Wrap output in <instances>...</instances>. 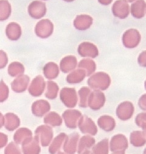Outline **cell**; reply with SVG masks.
Returning <instances> with one entry per match:
<instances>
[{
  "label": "cell",
  "mask_w": 146,
  "mask_h": 154,
  "mask_svg": "<svg viewBox=\"0 0 146 154\" xmlns=\"http://www.w3.org/2000/svg\"><path fill=\"white\" fill-rule=\"evenodd\" d=\"M98 126L106 132L112 131L116 127V122L113 118L108 115H103L98 120Z\"/></svg>",
  "instance_id": "25"
},
{
  "label": "cell",
  "mask_w": 146,
  "mask_h": 154,
  "mask_svg": "<svg viewBox=\"0 0 146 154\" xmlns=\"http://www.w3.org/2000/svg\"><path fill=\"white\" fill-rule=\"evenodd\" d=\"M8 63V56L7 53L0 50V69H3L6 67Z\"/></svg>",
  "instance_id": "41"
},
{
  "label": "cell",
  "mask_w": 146,
  "mask_h": 154,
  "mask_svg": "<svg viewBox=\"0 0 146 154\" xmlns=\"http://www.w3.org/2000/svg\"><path fill=\"white\" fill-rule=\"evenodd\" d=\"M43 73L45 78L49 80L57 78L60 73L59 66L54 62L48 63L43 68Z\"/></svg>",
  "instance_id": "23"
},
{
  "label": "cell",
  "mask_w": 146,
  "mask_h": 154,
  "mask_svg": "<svg viewBox=\"0 0 146 154\" xmlns=\"http://www.w3.org/2000/svg\"><path fill=\"white\" fill-rule=\"evenodd\" d=\"M82 154H92V153H91V152H90L89 150H88V151H86V152H83Z\"/></svg>",
  "instance_id": "50"
},
{
  "label": "cell",
  "mask_w": 146,
  "mask_h": 154,
  "mask_svg": "<svg viewBox=\"0 0 146 154\" xmlns=\"http://www.w3.org/2000/svg\"><path fill=\"white\" fill-rule=\"evenodd\" d=\"M43 122L45 124L52 127H59L62 124V118L56 112L51 111L45 116Z\"/></svg>",
  "instance_id": "30"
},
{
  "label": "cell",
  "mask_w": 146,
  "mask_h": 154,
  "mask_svg": "<svg viewBox=\"0 0 146 154\" xmlns=\"http://www.w3.org/2000/svg\"><path fill=\"white\" fill-rule=\"evenodd\" d=\"M54 26L49 19H42L36 24L34 32L36 35L41 38H47L52 35Z\"/></svg>",
  "instance_id": "5"
},
{
  "label": "cell",
  "mask_w": 146,
  "mask_h": 154,
  "mask_svg": "<svg viewBox=\"0 0 146 154\" xmlns=\"http://www.w3.org/2000/svg\"><path fill=\"white\" fill-rule=\"evenodd\" d=\"M78 67L85 70L86 76H89L95 72L96 70V64L93 60L90 58H85L79 63Z\"/></svg>",
  "instance_id": "31"
},
{
  "label": "cell",
  "mask_w": 146,
  "mask_h": 154,
  "mask_svg": "<svg viewBox=\"0 0 146 154\" xmlns=\"http://www.w3.org/2000/svg\"><path fill=\"white\" fill-rule=\"evenodd\" d=\"M112 154H125V152H113Z\"/></svg>",
  "instance_id": "47"
},
{
  "label": "cell",
  "mask_w": 146,
  "mask_h": 154,
  "mask_svg": "<svg viewBox=\"0 0 146 154\" xmlns=\"http://www.w3.org/2000/svg\"><path fill=\"white\" fill-rule=\"evenodd\" d=\"M96 143L95 139L90 135H85L79 139L77 146V153L82 154L83 152L89 150Z\"/></svg>",
  "instance_id": "26"
},
{
  "label": "cell",
  "mask_w": 146,
  "mask_h": 154,
  "mask_svg": "<svg viewBox=\"0 0 146 154\" xmlns=\"http://www.w3.org/2000/svg\"><path fill=\"white\" fill-rule=\"evenodd\" d=\"M60 99L67 108H74L78 102V97L74 88H63L60 92Z\"/></svg>",
  "instance_id": "4"
},
{
  "label": "cell",
  "mask_w": 146,
  "mask_h": 154,
  "mask_svg": "<svg viewBox=\"0 0 146 154\" xmlns=\"http://www.w3.org/2000/svg\"><path fill=\"white\" fill-rule=\"evenodd\" d=\"M135 111L133 103L129 101L123 102L116 108V115L121 121H127L131 119Z\"/></svg>",
  "instance_id": "13"
},
{
  "label": "cell",
  "mask_w": 146,
  "mask_h": 154,
  "mask_svg": "<svg viewBox=\"0 0 146 154\" xmlns=\"http://www.w3.org/2000/svg\"><path fill=\"white\" fill-rule=\"evenodd\" d=\"M78 54L82 57L96 58L99 55V50L96 45L89 42H83L77 48Z\"/></svg>",
  "instance_id": "11"
},
{
  "label": "cell",
  "mask_w": 146,
  "mask_h": 154,
  "mask_svg": "<svg viewBox=\"0 0 146 154\" xmlns=\"http://www.w3.org/2000/svg\"><path fill=\"white\" fill-rule=\"evenodd\" d=\"M46 91L45 92V97L49 100L56 99L59 91L58 85L52 81H48L46 82Z\"/></svg>",
  "instance_id": "35"
},
{
  "label": "cell",
  "mask_w": 146,
  "mask_h": 154,
  "mask_svg": "<svg viewBox=\"0 0 146 154\" xmlns=\"http://www.w3.org/2000/svg\"><path fill=\"white\" fill-rule=\"evenodd\" d=\"M99 3L103 6H108L110 5L113 0H98Z\"/></svg>",
  "instance_id": "45"
},
{
  "label": "cell",
  "mask_w": 146,
  "mask_h": 154,
  "mask_svg": "<svg viewBox=\"0 0 146 154\" xmlns=\"http://www.w3.org/2000/svg\"><path fill=\"white\" fill-rule=\"evenodd\" d=\"M141 40L139 31L134 28L127 29L122 35V42L124 47L132 49L137 47Z\"/></svg>",
  "instance_id": "2"
},
{
  "label": "cell",
  "mask_w": 146,
  "mask_h": 154,
  "mask_svg": "<svg viewBox=\"0 0 146 154\" xmlns=\"http://www.w3.org/2000/svg\"><path fill=\"white\" fill-rule=\"evenodd\" d=\"M138 105L142 110L146 111V94L141 95L138 100Z\"/></svg>",
  "instance_id": "43"
},
{
  "label": "cell",
  "mask_w": 146,
  "mask_h": 154,
  "mask_svg": "<svg viewBox=\"0 0 146 154\" xmlns=\"http://www.w3.org/2000/svg\"><path fill=\"white\" fill-rule=\"evenodd\" d=\"M82 116V113L77 109H67L62 114L66 126L71 129L76 128Z\"/></svg>",
  "instance_id": "12"
},
{
  "label": "cell",
  "mask_w": 146,
  "mask_h": 154,
  "mask_svg": "<svg viewBox=\"0 0 146 154\" xmlns=\"http://www.w3.org/2000/svg\"><path fill=\"white\" fill-rule=\"evenodd\" d=\"M63 1H64L65 2H67V3H71V2H74L75 0H63Z\"/></svg>",
  "instance_id": "49"
},
{
  "label": "cell",
  "mask_w": 146,
  "mask_h": 154,
  "mask_svg": "<svg viewBox=\"0 0 146 154\" xmlns=\"http://www.w3.org/2000/svg\"><path fill=\"white\" fill-rule=\"evenodd\" d=\"M105 95L103 92L99 90L91 91L88 100V106L93 110H99L105 103Z\"/></svg>",
  "instance_id": "7"
},
{
  "label": "cell",
  "mask_w": 146,
  "mask_h": 154,
  "mask_svg": "<svg viewBox=\"0 0 146 154\" xmlns=\"http://www.w3.org/2000/svg\"><path fill=\"white\" fill-rule=\"evenodd\" d=\"M25 72V67L23 64L19 62H12L8 67L7 72L11 77H17L23 75Z\"/></svg>",
  "instance_id": "34"
},
{
  "label": "cell",
  "mask_w": 146,
  "mask_h": 154,
  "mask_svg": "<svg viewBox=\"0 0 146 154\" xmlns=\"http://www.w3.org/2000/svg\"><path fill=\"white\" fill-rule=\"evenodd\" d=\"M77 66V60L74 56H66L60 63V69L64 73H68L75 70Z\"/></svg>",
  "instance_id": "20"
},
{
  "label": "cell",
  "mask_w": 146,
  "mask_h": 154,
  "mask_svg": "<svg viewBox=\"0 0 146 154\" xmlns=\"http://www.w3.org/2000/svg\"><path fill=\"white\" fill-rule=\"evenodd\" d=\"M143 154H146V147H145V149H144V150L143 152Z\"/></svg>",
  "instance_id": "54"
},
{
  "label": "cell",
  "mask_w": 146,
  "mask_h": 154,
  "mask_svg": "<svg viewBox=\"0 0 146 154\" xmlns=\"http://www.w3.org/2000/svg\"><path fill=\"white\" fill-rule=\"evenodd\" d=\"M53 134L52 128L47 125H42L35 131V137L43 147H47L50 144L52 141Z\"/></svg>",
  "instance_id": "3"
},
{
  "label": "cell",
  "mask_w": 146,
  "mask_h": 154,
  "mask_svg": "<svg viewBox=\"0 0 146 154\" xmlns=\"http://www.w3.org/2000/svg\"><path fill=\"white\" fill-rule=\"evenodd\" d=\"M93 23V18L89 15L81 14L77 15L73 22L74 27L79 31L88 29Z\"/></svg>",
  "instance_id": "18"
},
{
  "label": "cell",
  "mask_w": 146,
  "mask_h": 154,
  "mask_svg": "<svg viewBox=\"0 0 146 154\" xmlns=\"http://www.w3.org/2000/svg\"><path fill=\"white\" fill-rule=\"evenodd\" d=\"M78 127L83 134L95 136L98 133V128L94 121L87 116H82L78 122Z\"/></svg>",
  "instance_id": "10"
},
{
  "label": "cell",
  "mask_w": 146,
  "mask_h": 154,
  "mask_svg": "<svg viewBox=\"0 0 146 154\" xmlns=\"http://www.w3.org/2000/svg\"><path fill=\"white\" fill-rule=\"evenodd\" d=\"M4 125V116L0 112V128H1Z\"/></svg>",
  "instance_id": "46"
},
{
  "label": "cell",
  "mask_w": 146,
  "mask_h": 154,
  "mask_svg": "<svg viewBox=\"0 0 146 154\" xmlns=\"http://www.w3.org/2000/svg\"><path fill=\"white\" fill-rule=\"evenodd\" d=\"M57 154H66V153H63V152H59Z\"/></svg>",
  "instance_id": "53"
},
{
  "label": "cell",
  "mask_w": 146,
  "mask_h": 154,
  "mask_svg": "<svg viewBox=\"0 0 146 154\" xmlns=\"http://www.w3.org/2000/svg\"><path fill=\"white\" fill-rule=\"evenodd\" d=\"M113 15L119 19H125L130 14V6L125 0H116L112 7Z\"/></svg>",
  "instance_id": "9"
},
{
  "label": "cell",
  "mask_w": 146,
  "mask_h": 154,
  "mask_svg": "<svg viewBox=\"0 0 146 154\" xmlns=\"http://www.w3.org/2000/svg\"><path fill=\"white\" fill-rule=\"evenodd\" d=\"M5 33L10 41H16L20 39L22 35V29L21 26L18 23L10 22L7 25Z\"/></svg>",
  "instance_id": "21"
},
{
  "label": "cell",
  "mask_w": 146,
  "mask_h": 154,
  "mask_svg": "<svg viewBox=\"0 0 146 154\" xmlns=\"http://www.w3.org/2000/svg\"><path fill=\"white\" fill-rule=\"evenodd\" d=\"M125 1L129 3H133L134 2L136 1V0H125Z\"/></svg>",
  "instance_id": "48"
},
{
  "label": "cell",
  "mask_w": 146,
  "mask_h": 154,
  "mask_svg": "<svg viewBox=\"0 0 146 154\" xmlns=\"http://www.w3.org/2000/svg\"><path fill=\"white\" fill-rule=\"evenodd\" d=\"M51 109L50 103L45 100H38L34 102L31 106L32 114L36 117L42 118Z\"/></svg>",
  "instance_id": "16"
},
{
  "label": "cell",
  "mask_w": 146,
  "mask_h": 154,
  "mask_svg": "<svg viewBox=\"0 0 146 154\" xmlns=\"http://www.w3.org/2000/svg\"><path fill=\"white\" fill-rule=\"evenodd\" d=\"M130 142L133 146L139 147L144 146L146 143V138L142 131H133L130 136Z\"/></svg>",
  "instance_id": "32"
},
{
  "label": "cell",
  "mask_w": 146,
  "mask_h": 154,
  "mask_svg": "<svg viewBox=\"0 0 146 154\" xmlns=\"http://www.w3.org/2000/svg\"><path fill=\"white\" fill-rule=\"evenodd\" d=\"M135 123L138 127L141 128L142 130L146 128V112L137 114L135 118Z\"/></svg>",
  "instance_id": "40"
},
{
  "label": "cell",
  "mask_w": 146,
  "mask_h": 154,
  "mask_svg": "<svg viewBox=\"0 0 146 154\" xmlns=\"http://www.w3.org/2000/svg\"><path fill=\"white\" fill-rule=\"evenodd\" d=\"M79 139V134L76 132L67 135L63 145L64 152L67 154H74L77 150Z\"/></svg>",
  "instance_id": "15"
},
{
  "label": "cell",
  "mask_w": 146,
  "mask_h": 154,
  "mask_svg": "<svg viewBox=\"0 0 146 154\" xmlns=\"http://www.w3.org/2000/svg\"><path fill=\"white\" fill-rule=\"evenodd\" d=\"M12 6L8 0H0V22H4L10 17Z\"/></svg>",
  "instance_id": "33"
},
{
  "label": "cell",
  "mask_w": 146,
  "mask_h": 154,
  "mask_svg": "<svg viewBox=\"0 0 146 154\" xmlns=\"http://www.w3.org/2000/svg\"><path fill=\"white\" fill-rule=\"evenodd\" d=\"M22 151L23 154H40L41 148L39 141L35 137L28 138L23 143Z\"/></svg>",
  "instance_id": "19"
},
{
  "label": "cell",
  "mask_w": 146,
  "mask_h": 154,
  "mask_svg": "<svg viewBox=\"0 0 146 154\" xmlns=\"http://www.w3.org/2000/svg\"><path fill=\"white\" fill-rule=\"evenodd\" d=\"M129 142L127 138L122 134H118L113 137L109 143L110 150L113 152H125L128 148Z\"/></svg>",
  "instance_id": "14"
},
{
  "label": "cell",
  "mask_w": 146,
  "mask_h": 154,
  "mask_svg": "<svg viewBox=\"0 0 146 154\" xmlns=\"http://www.w3.org/2000/svg\"><path fill=\"white\" fill-rule=\"evenodd\" d=\"M143 133H144V134L145 137L146 138V128L144 129V130H143Z\"/></svg>",
  "instance_id": "51"
},
{
  "label": "cell",
  "mask_w": 146,
  "mask_h": 154,
  "mask_svg": "<svg viewBox=\"0 0 146 154\" xmlns=\"http://www.w3.org/2000/svg\"><path fill=\"white\" fill-rule=\"evenodd\" d=\"M32 137V132L28 128H20L13 135V140L17 144H22L28 138Z\"/></svg>",
  "instance_id": "29"
},
{
  "label": "cell",
  "mask_w": 146,
  "mask_h": 154,
  "mask_svg": "<svg viewBox=\"0 0 146 154\" xmlns=\"http://www.w3.org/2000/svg\"><path fill=\"white\" fill-rule=\"evenodd\" d=\"M21 122L18 116L12 112L6 113L4 116V127L8 131H12L18 128Z\"/></svg>",
  "instance_id": "24"
},
{
  "label": "cell",
  "mask_w": 146,
  "mask_h": 154,
  "mask_svg": "<svg viewBox=\"0 0 146 154\" xmlns=\"http://www.w3.org/2000/svg\"><path fill=\"white\" fill-rule=\"evenodd\" d=\"M9 89L4 82L1 80L0 81V103L5 102L9 97Z\"/></svg>",
  "instance_id": "38"
},
{
  "label": "cell",
  "mask_w": 146,
  "mask_h": 154,
  "mask_svg": "<svg viewBox=\"0 0 146 154\" xmlns=\"http://www.w3.org/2000/svg\"><path fill=\"white\" fill-rule=\"evenodd\" d=\"M47 12V8L46 3L39 1L35 0L31 2L28 7V12L29 16L34 19H41L44 17Z\"/></svg>",
  "instance_id": "6"
},
{
  "label": "cell",
  "mask_w": 146,
  "mask_h": 154,
  "mask_svg": "<svg viewBox=\"0 0 146 154\" xmlns=\"http://www.w3.org/2000/svg\"><path fill=\"white\" fill-rule=\"evenodd\" d=\"M30 82L29 76L22 75L17 76L11 83V88L16 93H22L26 91Z\"/></svg>",
  "instance_id": "17"
},
{
  "label": "cell",
  "mask_w": 146,
  "mask_h": 154,
  "mask_svg": "<svg viewBox=\"0 0 146 154\" xmlns=\"http://www.w3.org/2000/svg\"><path fill=\"white\" fill-rule=\"evenodd\" d=\"M42 1H48V0H42Z\"/></svg>",
  "instance_id": "55"
},
{
  "label": "cell",
  "mask_w": 146,
  "mask_h": 154,
  "mask_svg": "<svg viewBox=\"0 0 146 154\" xmlns=\"http://www.w3.org/2000/svg\"><path fill=\"white\" fill-rule=\"evenodd\" d=\"M130 14L136 19L143 18L146 14V2L145 0H136L130 6Z\"/></svg>",
  "instance_id": "22"
},
{
  "label": "cell",
  "mask_w": 146,
  "mask_h": 154,
  "mask_svg": "<svg viewBox=\"0 0 146 154\" xmlns=\"http://www.w3.org/2000/svg\"><path fill=\"white\" fill-rule=\"evenodd\" d=\"M4 154H22V152L17 144L11 142L5 148Z\"/></svg>",
  "instance_id": "39"
},
{
  "label": "cell",
  "mask_w": 146,
  "mask_h": 154,
  "mask_svg": "<svg viewBox=\"0 0 146 154\" xmlns=\"http://www.w3.org/2000/svg\"><path fill=\"white\" fill-rule=\"evenodd\" d=\"M46 86V83L42 75H38L32 80L28 86L29 93L34 97L41 96L44 92Z\"/></svg>",
  "instance_id": "8"
},
{
  "label": "cell",
  "mask_w": 146,
  "mask_h": 154,
  "mask_svg": "<svg viewBox=\"0 0 146 154\" xmlns=\"http://www.w3.org/2000/svg\"><path fill=\"white\" fill-rule=\"evenodd\" d=\"M8 142V137L6 135V134L0 132V149H2L6 144H7Z\"/></svg>",
  "instance_id": "44"
},
{
  "label": "cell",
  "mask_w": 146,
  "mask_h": 154,
  "mask_svg": "<svg viewBox=\"0 0 146 154\" xmlns=\"http://www.w3.org/2000/svg\"><path fill=\"white\" fill-rule=\"evenodd\" d=\"M91 91L89 88L83 86L79 90L78 94L79 96V106L81 108L88 107V100L89 95Z\"/></svg>",
  "instance_id": "37"
},
{
  "label": "cell",
  "mask_w": 146,
  "mask_h": 154,
  "mask_svg": "<svg viewBox=\"0 0 146 154\" xmlns=\"http://www.w3.org/2000/svg\"><path fill=\"white\" fill-rule=\"evenodd\" d=\"M138 63L142 67H146V50L142 51L138 57Z\"/></svg>",
  "instance_id": "42"
},
{
  "label": "cell",
  "mask_w": 146,
  "mask_h": 154,
  "mask_svg": "<svg viewBox=\"0 0 146 154\" xmlns=\"http://www.w3.org/2000/svg\"><path fill=\"white\" fill-rule=\"evenodd\" d=\"M109 150V141L105 138L94 146L91 153L92 154H108Z\"/></svg>",
  "instance_id": "36"
},
{
  "label": "cell",
  "mask_w": 146,
  "mask_h": 154,
  "mask_svg": "<svg viewBox=\"0 0 146 154\" xmlns=\"http://www.w3.org/2000/svg\"><path fill=\"white\" fill-rule=\"evenodd\" d=\"M144 88H145V89L146 90V80L144 82Z\"/></svg>",
  "instance_id": "52"
},
{
  "label": "cell",
  "mask_w": 146,
  "mask_h": 154,
  "mask_svg": "<svg viewBox=\"0 0 146 154\" xmlns=\"http://www.w3.org/2000/svg\"><path fill=\"white\" fill-rule=\"evenodd\" d=\"M86 76L84 70L77 69L71 72L66 76V80L68 83L74 85L81 83Z\"/></svg>",
  "instance_id": "27"
},
{
  "label": "cell",
  "mask_w": 146,
  "mask_h": 154,
  "mask_svg": "<svg viewBox=\"0 0 146 154\" xmlns=\"http://www.w3.org/2000/svg\"><path fill=\"white\" fill-rule=\"evenodd\" d=\"M110 75L104 72H99L93 74L88 79L87 84L89 88L94 90L105 91L111 85Z\"/></svg>",
  "instance_id": "1"
},
{
  "label": "cell",
  "mask_w": 146,
  "mask_h": 154,
  "mask_svg": "<svg viewBox=\"0 0 146 154\" xmlns=\"http://www.w3.org/2000/svg\"><path fill=\"white\" fill-rule=\"evenodd\" d=\"M67 134L65 133H61L55 138L51 143L49 147V152L51 154H56L59 152L63 145V143L66 138Z\"/></svg>",
  "instance_id": "28"
}]
</instances>
